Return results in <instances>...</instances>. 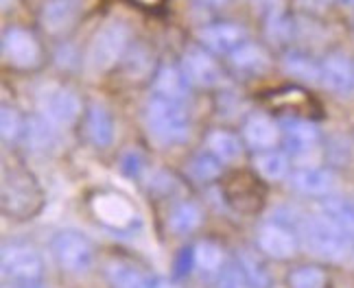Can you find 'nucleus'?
Instances as JSON below:
<instances>
[{
  "mask_svg": "<svg viewBox=\"0 0 354 288\" xmlns=\"http://www.w3.org/2000/svg\"><path fill=\"white\" fill-rule=\"evenodd\" d=\"M129 44V29L122 22H107L99 33L94 35L88 50V66L97 73H105L114 68L125 55Z\"/></svg>",
  "mask_w": 354,
  "mask_h": 288,
  "instance_id": "obj_3",
  "label": "nucleus"
},
{
  "mask_svg": "<svg viewBox=\"0 0 354 288\" xmlns=\"http://www.w3.org/2000/svg\"><path fill=\"white\" fill-rule=\"evenodd\" d=\"M201 3H206V5H223L225 0H201Z\"/></svg>",
  "mask_w": 354,
  "mask_h": 288,
  "instance_id": "obj_35",
  "label": "nucleus"
},
{
  "mask_svg": "<svg viewBox=\"0 0 354 288\" xmlns=\"http://www.w3.org/2000/svg\"><path fill=\"white\" fill-rule=\"evenodd\" d=\"M282 138L287 151L295 155L308 153L319 142V131L310 120L304 118H284L282 120Z\"/></svg>",
  "mask_w": 354,
  "mask_h": 288,
  "instance_id": "obj_10",
  "label": "nucleus"
},
{
  "mask_svg": "<svg viewBox=\"0 0 354 288\" xmlns=\"http://www.w3.org/2000/svg\"><path fill=\"white\" fill-rule=\"evenodd\" d=\"M79 9V0H48L42 9V26L50 33H62L77 20Z\"/></svg>",
  "mask_w": 354,
  "mask_h": 288,
  "instance_id": "obj_16",
  "label": "nucleus"
},
{
  "mask_svg": "<svg viewBox=\"0 0 354 288\" xmlns=\"http://www.w3.org/2000/svg\"><path fill=\"white\" fill-rule=\"evenodd\" d=\"M195 256V269L203 273H219L225 267V256L223 249L212 240H201L193 247Z\"/></svg>",
  "mask_w": 354,
  "mask_h": 288,
  "instance_id": "obj_27",
  "label": "nucleus"
},
{
  "mask_svg": "<svg viewBox=\"0 0 354 288\" xmlns=\"http://www.w3.org/2000/svg\"><path fill=\"white\" fill-rule=\"evenodd\" d=\"M0 131H3V138L5 142H16L18 138H22V131H24V122L20 118V114L16 112L13 107L3 105V112H0Z\"/></svg>",
  "mask_w": 354,
  "mask_h": 288,
  "instance_id": "obj_31",
  "label": "nucleus"
},
{
  "mask_svg": "<svg viewBox=\"0 0 354 288\" xmlns=\"http://www.w3.org/2000/svg\"><path fill=\"white\" fill-rule=\"evenodd\" d=\"M342 3H346V5H354V0H342Z\"/></svg>",
  "mask_w": 354,
  "mask_h": 288,
  "instance_id": "obj_36",
  "label": "nucleus"
},
{
  "mask_svg": "<svg viewBox=\"0 0 354 288\" xmlns=\"http://www.w3.org/2000/svg\"><path fill=\"white\" fill-rule=\"evenodd\" d=\"M221 169H223V162L216 155H212L210 151L208 153H199L193 160V164H190V173H193L197 182H203V184L214 182L216 177L221 175Z\"/></svg>",
  "mask_w": 354,
  "mask_h": 288,
  "instance_id": "obj_30",
  "label": "nucleus"
},
{
  "mask_svg": "<svg viewBox=\"0 0 354 288\" xmlns=\"http://www.w3.org/2000/svg\"><path fill=\"white\" fill-rule=\"evenodd\" d=\"M243 140L254 151H269L278 142V127L267 114H252L243 125Z\"/></svg>",
  "mask_w": 354,
  "mask_h": 288,
  "instance_id": "obj_14",
  "label": "nucleus"
},
{
  "mask_svg": "<svg viewBox=\"0 0 354 288\" xmlns=\"http://www.w3.org/2000/svg\"><path fill=\"white\" fill-rule=\"evenodd\" d=\"M53 256L59 262V267L68 273H88L94 267V249L86 236L77 231H59L53 238Z\"/></svg>",
  "mask_w": 354,
  "mask_h": 288,
  "instance_id": "obj_4",
  "label": "nucleus"
},
{
  "mask_svg": "<svg viewBox=\"0 0 354 288\" xmlns=\"http://www.w3.org/2000/svg\"><path fill=\"white\" fill-rule=\"evenodd\" d=\"M302 231L308 249L324 260H344L352 253V236L326 216L308 218Z\"/></svg>",
  "mask_w": 354,
  "mask_h": 288,
  "instance_id": "obj_2",
  "label": "nucleus"
},
{
  "mask_svg": "<svg viewBox=\"0 0 354 288\" xmlns=\"http://www.w3.org/2000/svg\"><path fill=\"white\" fill-rule=\"evenodd\" d=\"M282 66L291 77L304 81V84H317V81H322V66L299 50L284 55Z\"/></svg>",
  "mask_w": 354,
  "mask_h": 288,
  "instance_id": "obj_22",
  "label": "nucleus"
},
{
  "mask_svg": "<svg viewBox=\"0 0 354 288\" xmlns=\"http://www.w3.org/2000/svg\"><path fill=\"white\" fill-rule=\"evenodd\" d=\"M289 286L291 288H326L328 286V278H326L324 269L315 265H306V267H297L289 273Z\"/></svg>",
  "mask_w": 354,
  "mask_h": 288,
  "instance_id": "obj_29",
  "label": "nucleus"
},
{
  "mask_svg": "<svg viewBox=\"0 0 354 288\" xmlns=\"http://www.w3.org/2000/svg\"><path fill=\"white\" fill-rule=\"evenodd\" d=\"M105 278L112 288H151V280L147 278L140 269H136L127 262L114 260L105 267Z\"/></svg>",
  "mask_w": 354,
  "mask_h": 288,
  "instance_id": "obj_18",
  "label": "nucleus"
},
{
  "mask_svg": "<svg viewBox=\"0 0 354 288\" xmlns=\"http://www.w3.org/2000/svg\"><path fill=\"white\" fill-rule=\"evenodd\" d=\"M55 125L50 120H46L42 114L39 116H31L29 120H24V131L22 138L29 144V148L33 151H46L50 148L53 140H55Z\"/></svg>",
  "mask_w": 354,
  "mask_h": 288,
  "instance_id": "obj_21",
  "label": "nucleus"
},
{
  "mask_svg": "<svg viewBox=\"0 0 354 288\" xmlns=\"http://www.w3.org/2000/svg\"><path fill=\"white\" fill-rule=\"evenodd\" d=\"M151 288H180L177 284H173V282H169V280H151Z\"/></svg>",
  "mask_w": 354,
  "mask_h": 288,
  "instance_id": "obj_34",
  "label": "nucleus"
},
{
  "mask_svg": "<svg viewBox=\"0 0 354 288\" xmlns=\"http://www.w3.org/2000/svg\"><path fill=\"white\" fill-rule=\"evenodd\" d=\"M322 216L342 227L354 238V201L346 197H326L322 201Z\"/></svg>",
  "mask_w": 354,
  "mask_h": 288,
  "instance_id": "obj_19",
  "label": "nucleus"
},
{
  "mask_svg": "<svg viewBox=\"0 0 354 288\" xmlns=\"http://www.w3.org/2000/svg\"><path fill=\"white\" fill-rule=\"evenodd\" d=\"M230 57H232V66L236 70H243V73H263L269 64L265 50L250 42L241 44Z\"/></svg>",
  "mask_w": 354,
  "mask_h": 288,
  "instance_id": "obj_26",
  "label": "nucleus"
},
{
  "mask_svg": "<svg viewBox=\"0 0 354 288\" xmlns=\"http://www.w3.org/2000/svg\"><path fill=\"white\" fill-rule=\"evenodd\" d=\"M216 288H248L239 265H225L216 278Z\"/></svg>",
  "mask_w": 354,
  "mask_h": 288,
  "instance_id": "obj_32",
  "label": "nucleus"
},
{
  "mask_svg": "<svg viewBox=\"0 0 354 288\" xmlns=\"http://www.w3.org/2000/svg\"><path fill=\"white\" fill-rule=\"evenodd\" d=\"M147 127L160 142L165 144H175L188 138L190 122L184 112L180 101L167 99V96L156 94L147 101Z\"/></svg>",
  "mask_w": 354,
  "mask_h": 288,
  "instance_id": "obj_1",
  "label": "nucleus"
},
{
  "mask_svg": "<svg viewBox=\"0 0 354 288\" xmlns=\"http://www.w3.org/2000/svg\"><path fill=\"white\" fill-rule=\"evenodd\" d=\"M3 52L5 59L16 68H35L39 64V57H42L35 35L26 29H18V26L5 31Z\"/></svg>",
  "mask_w": 354,
  "mask_h": 288,
  "instance_id": "obj_7",
  "label": "nucleus"
},
{
  "mask_svg": "<svg viewBox=\"0 0 354 288\" xmlns=\"http://www.w3.org/2000/svg\"><path fill=\"white\" fill-rule=\"evenodd\" d=\"M9 3H11V0H3V7H7Z\"/></svg>",
  "mask_w": 354,
  "mask_h": 288,
  "instance_id": "obj_37",
  "label": "nucleus"
},
{
  "mask_svg": "<svg viewBox=\"0 0 354 288\" xmlns=\"http://www.w3.org/2000/svg\"><path fill=\"white\" fill-rule=\"evenodd\" d=\"M42 116L50 120L55 127H71L81 114V101L73 90L50 88L39 99Z\"/></svg>",
  "mask_w": 354,
  "mask_h": 288,
  "instance_id": "obj_6",
  "label": "nucleus"
},
{
  "mask_svg": "<svg viewBox=\"0 0 354 288\" xmlns=\"http://www.w3.org/2000/svg\"><path fill=\"white\" fill-rule=\"evenodd\" d=\"M322 84L335 94H350L354 90V66L344 55H330L322 64Z\"/></svg>",
  "mask_w": 354,
  "mask_h": 288,
  "instance_id": "obj_11",
  "label": "nucleus"
},
{
  "mask_svg": "<svg viewBox=\"0 0 354 288\" xmlns=\"http://www.w3.org/2000/svg\"><path fill=\"white\" fill-rule=\"evenodd\" d=\"M208 151L212 155L219 157L223 164L225 162H234L241 155V142L234 133L223 131V129H216L208 133Z\"/></svg>",
  "mask_w": 354,
  "mask_h": 288,
  "instance_id": "obj_28",
  "label": "nucleus"
},
{
  "mask_svg": "<svg viewBox=\"0 0 354 288\" xmlns=\"http://www.w3.org/2000/svg\"><path fill=\"white\" fill-rule=\"evenodd\" d=\"M153 92L167 96V99H173V101H182L184 96L188 94V79L184 77L182 68H180V70L173 68V66L162 68V70L156 75Z\"/></svg>",
  "mask_w": 354,
  "mask_h": 288,
  "instance_id": "obj_20",
  "label": "nucleus"
},
{
  "mask_svg": "<svg viewBox=\"0 0 354 288\" xmlns=\"http://www.w3.org/2000/svg\"><path fill=\"white\" fill-rule=\"evenodd\" d=\"M86 135L94 146H110L114 140V118L103 105H90L86 114Z\"/></svg>",
  "mask_w": 354,
  "mask_h": 288,
  "instance_id": "obj_17",
  "label": "nucleus"
},
{
  "mask_svg": "<svg viewBox=\"0 0 354 288\" xmlns=\"http://www.w3.org/2000/svg\"><path fill=\"white\" fill-rule=\"evenodd\" d=\"M201 42L206 48L214 52H223V55H232L241 44H245V31L236 24L230 22H216L210 24L206 29H201Z\"/></svg>",
  "mask_w": 354,
  "mask_h": 288,
  "instance_id": "obj_12",
  "label": "nucleus"
},
{
  "mask_svg": "<svg viewBox=\"0 0 354 288\" xmlns=\"http://www.w3.org/2000/svg\"><path fill=\"white\" fill-rule=\"evenodd\" d=\"M42 256L22 242H7L3 247V278L5 282L42 280Z\"/></svg>",
  "mask_w": 354,
  "mask_h": 288,
  "instance_id": "obj_5",
  "label": "nucleus"
},
{
  "mask_svg": "<svg viewBox=\"0 0 354 288\" xmlns=\"http://www.w3.org/2000/svg\"><path fill=\"white\" fill-rule=\"evenodd\" d=\"M256 244L265 256L274 260H289L297 251V236L280 223H267L258 229Z\"/></svg>",
  "mask_w": 354,
  "mask_h": 288,
  "instance_id": "obj_8",
  "label": "nucleus"
},
{
  "mask_svg": "<svg viewBox=\"0 0 354 288\" xmlns=\"http://www.w3.org/2000/svg\"><path fill=\"white\" fill-rule=\"evenodd\" d=\"M11 288H44L39 280H22V282H11Z\"/></svg>",
  "mask_w": 354,
  "mask_h": 288,
  "instance_id": "obj_33",
  "label": "nucleus"
},
{
  "mask_svg": "<svg viewBox=\"0 0 354 288\" xmlns=\"http://www.w3.org/2000/svg\"><path fill=\"white\" fill-rule=\"evenodd\" d=\"M291 186L308 197H328L335 190V175L319 166L299 169L291 175Z\"/></svg>",
  "mask_w": 354,
  "mask_h": 288,
  "instance_id": "obj_13",
  "label": "nucleus"
},
{
  "mask_svg": "<svg viewBox=\"0 0 354 288\" xmlns=\"http://www.w3.org/2000/svg\"><path fill=\"white\" fill-rule=\"evenodd\" d=\"M5 208L7 212H31L37 203V188L31 182V177H13L5 180Z\"/></svg>",
  "mask_w": 354,
  "mask_h": 288,
  "instance_id": "obj_15",
  "label": "nucleus"
},
{
  "mask_svg": "<svg viewBox=\"0 0 354 288\" xmlns=\"http://www.w3.org/2000/svg\"><path fill=\"white\" fill-rule=\"evenodd\" d=\"M254 166H256L258 173H261L263 180L280 182L289 173V160H287V155L282 153V151L269 148V151H261V153L254 157Z\"/></svg>",
  "mask_w": 354,
  "mask_h": 288,
  "instance_id": "obj_23",
  "label": "nucleus"
},
{
  "mask_svg": "<svg viewBox=\"0 0 354 288\" xmlns=\"http://www.w3.org/2000/svg\"><path fill=\"white\" fill-rule=\"evenodd\" d=\"M182 73L188 79V84L199 86V88H210L219 84L221 70L212 55H208L203 48H188L184 59H182Z\"/></svg>",
  "mask_w": 354,
  "mask_h": 288,
  "instance_id": "obj_9",
  "label": "nucleus"
},
{
  "mask_svg": "<svg viewBox=\"0 0 354 288\" xmlns=\"http://www.w3.org/2000/svg\"><path fill=\"white\" fill-rule=\"evenodd\" d=\"M236 265H239L243 278H245V282H248L250 288H269L271 282H274L269 276L267 267L250 251H241L236 256Z\"/></svg>",
  "mask_w": 354,
  "mask_h": 288,
  "instance_id": "obj_25",
  "label": "nucleus"
},
{
  "mask_svg": "<svg viewBox=\"0 0 354 288\" xmlns=\"http://www.w3.org/2000/svg\"><path fill=\"white\" fill-rule=\"evenodd\" d=\"M199 223H201V210H199V205L193 201L177 203L171 212V216H169L171 231L173 234H180V236L193 234V231L199 227Z\"/></svg>",
  "mask_w": 354,
  "mask_h": 288,
  "instance_id": "obj_24",
  "label": "nucleus"
}]
</instances>
